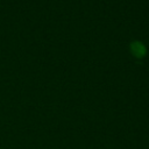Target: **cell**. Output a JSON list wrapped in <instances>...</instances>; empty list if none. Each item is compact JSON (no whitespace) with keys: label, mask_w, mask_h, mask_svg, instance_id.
<instances>
[{"label":"cell","mask_w":149,"mask_h":149,"mask_svg":"<svg viewBox=\"0 0 149 149\" xmlns=\"http://www.w3.org/2000/svg\"><path fill=\"white\" fill-rule=\"evenodd\" d=\"M130 51L136 58H142L146 56V45L140 41H134L130 43Z\"/></svg>","instance_id":"1"}]
</instances>
